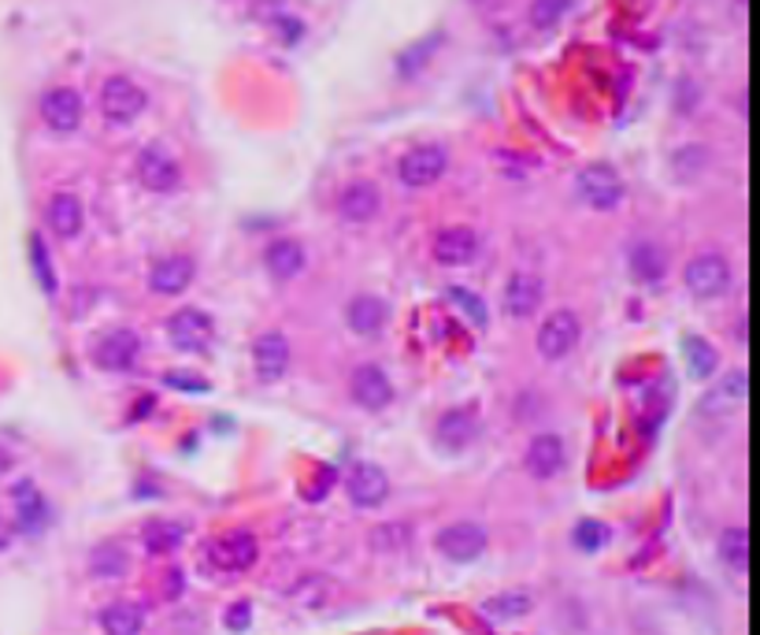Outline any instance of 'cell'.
Segmentation results:
<instances>
[{"label":"cell","instance_id":"obj_1","mask_svg":"<svg viewBox=\"0 0 760 635\" xmlns=\"http://www.w3.org/2000/svg\"><path fill=\"white\" fill-rule=\"evenodd\" d=\"M97 108L108 127H130L145 116L149 90L138 79H130V74H108V79L100 82Z\"/></svg>","mask_w":760,"mask_h":635},{"label":"cell","instance_id":"obj_2","mask_svg":"<svg viewBox=\"0 0 760 635\" xmlns=\"http://www.w3.org/2000/svg\"><path fill=\"white\" fill-rule=\"evenodd\" d=\"M575 193H579V201H583L586 209L616 212L627 198V186H624V179H619V172L613 164L594 161V164H586L583 172L575 175Z\"/></svg>","mask_w":760,"mask_h":635},{"label":"cell","instance_id":"obj_3","mask_svg":"<svg viewBox=\"0 0 760 635\" xmlns=\"http://www.w3.org/2000/svg\"><path fill=\"white\" fill-rule=\"evenodd\" d=\"M446 172H449V153H446V145H438V142L412 145L397 161V179L405 183L408 190H427V186L442 183Z\"/></svg>","mask_w":760,"mask_h":635},{"label":"cell","instance_id":"obj_4","mask_svg":"<svg viewBox=\"0 0 760 635\" xmlns=\"http://www.w3.org/2000/svg\"><path fill=\"white\" fill-rule=\"evenodd\" d=\"M134 175L149 193H175L178 186H182V164H178V156L171 149L159 142H149L142 153H138Z\"/></svg>","mask_w":760,"mask_h":635},{"label":"cell","instance_id":"obj_5","mask_svg":"<svg viewBox=\"0 0 760 635\" xmlns=\"http://www.w3.org/2000/svg\"><path fill=\"white\" fill-rule=\"evenodd\" d=\"M37 111H41V124L52 134H74L86 119V101L74 86H49L37 101Z\"/></svg>","mask_w":760,"mask_h":635},{"label":"cell","instance_id":"obj_6","mask_svg":"<svg viewBox=\"0 0 760 635\" xmlns=\"http://www.w3.org/2000/svg\"><path fill=\"white\" fill-rule=\"evenodd\" d=\"M579 339H583V324H579V316L571 309H557L553 316H546L538 327V353L546 361H560L568 357L571 350L579 345Z\"/></svg>","mask_w":760,"mask_h":635},{"label":"cell","instance_id":"obj_7","mask_svg":"<svg viewBox=\"0 0 760 635\" xmlns=\"http://www.w3.org/2000/svg\"><path fill=\"white\" fill-rule=\"evenodd\" d=\"M435 546H438V554L449 557V562L467 565V562H475V557L486 554V546H490V536H486V528L472 525V520H456V525H449V528L438 531Z\"/></svg>","mask_w":760,"mask_h":635},{"label":"cell","instance_id":"obj_8","mask_svg":"<svg viewBox=\"0 0 760 635\" xmlns=\"http://www.w3.org/2000/svg\"><path fill=\"white\" fill-rule=\"evenodd\" d=\"M682 279H687V291L693 297H720L731 286V264L724 254H698Z\"/></svg>","mask_w":760,"mask_h":635},{"label":"cell","instance_id":"obj_9","mask_svg":"<svg viewBox=\"0 0 760 635\" xmlns=\"http://www.w3.org/2000/svg\"><path fill=\"white\" fill-rule=\"evenodd\" d=\"M382 212V190L368 179H353L337 190V216L345 223H371Z\"/></svg>","mask_w":760,"mask_h":635},{"label":"cell","instance_id":"obj_10","mask_svg":"<svg viewBox=\"0 0 760 635\" xmlns=\"http://www.w3.org/2000/svg\"><path fill=\"white\" fill-rule=\"evenodd\" d=\"M568 465V450H565V438L560 435H534L527 454H523V469H527L534 480H553V475H560Z\"/></svg>","mask_w":760,"mask_h":635},{"label":"cell","instance_id":"obj_11","mask_svg":"<svg viewBox=\"0 0 760 635\" xmlns=\"http://www.w3.org/2000/svg\"><path fill=\"white\" fill-rule=\"evenodd\" d=\"M345 491H349L353 506L375 509V506H382V502L390 498V475L382 472L379 465L360 461V465H353L349 480H345Z\"/></svg>","mask_w":760,"mask_h":635},{"label":"cell","instance_id":"obj_12","mask_svg":"<svg viewBox=\"0 0 760 635\" xmlns=\"http://www.w3.org/2000/svg\"><path fill=\"white\" fill-rule=\"evenodd\" d=\"M260 546L252 531H230V536L215 539L212 543V565H219L223 573H246L257 565Z\"/></svg>","mask_w":760,"mask_h":635},{"label":"cell","instance_id":"obj_13","mask_svg":"<svg viewBox=\"0 0 760 635\" xmlns=\"http://www.w3.org/2000/svg\"><path fill=\"white\" fill-rule=\"evenodd\" d=\"M349 395H353L356 405H364L375 413V409H387L393 401V383L379 364H360L349 379Z\"/></svg>","mask_w":760,"mask_h":635},{"label":"cell","instance_id":"obj_14","mask_svg":"<svg viewBox=\"0 0 760 635\" xmlns=\"http://www.w3.org/2000/svg\"><path fill=\"white\" fill-rule=\"evenodd\" d=\"M212 316L201 309H178L167 320V339H171L178 350H204L212 342Z\"/></svg>","mask_w":760,"mask_h":635},{"label":"cell","instance_id":"obj_15","mask_svg":"<svg viewBox=\"0 0 760 635\" xmlns=\"http://www.w3.org/2000/svg\"><path fill=\"white\" fill-rule=\"evenodd\" d=\"M45 220H49V231L56 238H79L82 227H86V204H82L79 193L60 190V193H52V198H49Z\"/></svg>","mask_w":760,"mask_h":635},{"label":"cell","instance_id":"obj_16","mask_svg":"<svg viewBox=\"0 0 760 635\" xmlns=\"http://www.w3.org/2000/svg\"><path fill=\"white\" fill-rule=\"evenodd\" d=\"M542 297H546V286L534 272H515L509 283H504V313L512 320H527L542 309Z\"/></svg>","mask_w":760,"mask_h":635},{"label":"cell","instance_id":"obj_17","mask_svg":"<svg viewBox=\"0 0 760 635\" xmlns=\"http://www.w3.org/2000/svg\"><path fill=\"white\" fill-rule=\"evenodd\" d=\"M138 353H142V339H138L134 331H127V327H119V331H111L97 342L93 357H97L100 368H108V372H127V368H134Z\"/></svg>","mask_w":760,"mask_h":635},{"label":"cell","instance_id":"obj_18","mask_svg":"<svg viewBox=\"0 0 760 635\" xmlns=\"http://www.w3.org/2000/svg\"><path fill=\"white\" fill-rule=\"evenodd\" d=\"M15 498V531H23V536H37L45 525H49V502H45V494L34 487L31 480H23L19 487L12 491Z\"/></svg>","mask_w":760,"mask_h":635},{"label":"cell","instance_id":"obj_19","mask_svg":"<svg viewBox=\"0 0 760 635\" xmlns=\"http://www.w3.org/2000/svg\"><path fill=\"white\" fill-rule=\"evenodd\" d=\"M193 275H197V264H193V260L182 257V254H175V257L156 260L153 272H149V286H153V294L171 297V294H182L186 286L193 283Z\"/></svg>","mask_w":760,"mask_h":635},{"label":"cell","instance_id":"obj_20","mask_svg":"<svg viewBox=\"0 0 760 635\" xmlns=\"http://www.w3.org/2000/svg\"><path fill=\"white\" fill-rule=\"evenodd\" d=\"M435 260L438 264H472L478 257V235L472 227H446L435 235Z\"/></svg>","mask_w":760,"mask_h":635},{"label":"cell","instance_id":"obj_21","mask_svg":"<svg viewBox=\"0 0 760 635\" xmlns=\"http://www.w3.org/2000/svg\"><path fill=\"white\" fill-rule=\"evenodd\" d=\"M252 368H257L260 379L275 383L278 376H286L289 368V342L278 331L260 334L257 345H252Z\"/></svg>","mask_w":760,"mask_h":635},{"label":"cell","instance_id":"obj_22","mask_svg":"<svg viewBox=\"0 0 760 635\" xmlns=\"http://www.w3.org/2000/svg\"><path fill=\"white\" fill-rule=\"evenodd\" d=\"M305 264H308V257H305V246L297 238H275V242H268V249H264V268L271 272V279H297L305 272Z\"/></svg>","mask_w":760,"mask_h":635},{"label":"cell","instance_id":"obj_23","mask_svg":"<svg viewBox=\"0 0 760 635\" xmlns=\"http://www.w3.org/2000/svg\"><path fill=\"white\" fill-rule=\"evenodd\" d=\"M345 320H349V327L356 334H364V339H371V334H379L382 327H387L390 320V309L382 297L375 294H356L349 302V309H345Z\"/></svg>","mask_w":760,"mask_h":635},{"label":"cell","instance_id":"obj_24","mask_svg":"<svg viewBox=\"0 0 760 635\" xmlns=\"http://www.w3.org/2000/svg\"><path fill=\"white\" fill-rule=\"evenodd\" d=\"M442 45H446V34H442V31L419 37V42H412L408 49L397 52V63H393V68H397V74H401L405 82L419 79V74H424V71L430 68V60H435V52L442 49Z\"/></svg>","mask_w":760,"mask_h":635},{"label":"cell","instance_id":"obj_25","mask_svg":"<svg viewBox=\"0 0 760 635\" xmlns=\"http://www.w3.org/2000/svg\"><path fill=\"white\" fill-rule=\"evenodd\" d=\"M435 432H438V443L449 446V450H464V446L478 435L475 409H449V413L438 420Z\"/></svg>","mask_w":760,"mask_h":635},{"label":"cell","instance_id":"obj_26","mask_svg":"<svg viewBox=\"0 0 760 635\" xmlns=\"http://www.w3.org/2000/svg\"><path fill=\"white\" fill-rule=\"evenodd\" d=\"M627 260H631V275L642 279V283H656V279H664V272H668V254H664V246H656L650 238L634 242Z\"/></svg>","mask_w":760,"mask_h":635},{"label":"cell","instance_id":"obj_27","mask_svg":"<svg viewBox=\"0 0 760 635\" xmlns=\"http://www.w3.org/2000/svg\"><path fill=\"white\" fill-rule=\"evenodd\" d=\"M145 613L134 602H111L100 610V632L105 635H142Z\"/></svg>","mask_w":760,"mask_h":635},{"label":"cell","instance_id":"obj_28","mask_svg":"<svg viewBox=\"0 0 760 635\" xmlns=\"http://www.w3.org/2000/svg\"><path fill=\"white\" fill-rule=\"evenodd\" d=\"M571 8H575V0H531V4H527L531 31H538V34L557 31V26L568 19Z\"/></svg>","mask_w":760,"mask_h":635},{"label":"cell","instance_id":"obj_29","mask_svg":"<svg viewBox=\"0 0 760 635\" xmlns=\"http://www.w3.org/2000/svg\"><path fill=\"white\" fill-rule=\"evenodd\" d=\"M531 605H534V599L527 591H504V595L486 599L483 613H486V618H494V621H520V618H527V613H531Z\"/></svg>","mask_w":760,"mask_h":635},{"label":"cell","instance_id":"obj_30","mask_svg":"<svg viewBox=\"0 0 760 635\" xmlns=\"http://www.w3.org/2000/svg\"><path fill=\"white\" fill-rule=\"evenodd\" d=\"M705 167H709V145L690 142V145H682V149H675V153H672V172L679 175L682 183L698 179Z\"/></svg>","mask_w":760,"mask_h":635},{"label":"cell","instance_id":"obj_31","mask_svg":"<svg viewBox=\"0 0 760 635\" xmlns=\"http://www.w3.org/2000/svg\"><path fill=\"white\" fill-rule=\"evenodd\" d=\"M127 565H130V557H127V550L119 546V543H105V546H97V550H93V557H90L93 576H108V580H116V576H123V573H127Z\"/></svg>","mask_w":760,"mask_h":635},{"label":"cell","instance_id":"obj_32","mask_svg":"<svg viewBox=\"0 0 760 635\" xmlns=\"http://www.w3.org/2000/svg\"><path fill=\"white\" fill-rule=\"evenodd\" d=\"M720 557H724V565H731L735 573H746V565H749L746 528H727L724 536H720Z\"/></svg>","mask_w":760,"mask_h":635},{"label":"cell","instance_id":"obj_33","mask_svg":"<svg viewBox=\"0 0 760 635\" xmlns=\"http://www.w3.org/2000/svg\"><path fill=\"white\" fill-rule=\"evenodd\" d=\"M268 31L275 34V42L278 45H286V49H294V45H301L305 42V34H308V26H305V19L301 15H294L289 8H283L275 19L268 23Z\"/></svg>","mask_w":760,"mask_h":635},{"label":"cell","instance_id":"obj_34","mask_svg":"<svg viewBox=\"0 0 760 635\" xmlns=\"http://www.w3.org/2000/svg\"><path fill=\"white\" fill-rule=\"evenodd\" d=\"M145 550L149 554H171V550L182 543V528L178 525H167V520H153L145 525Z\"/></svg>","mask_w":760,"mask_h":635},{"label":"cell","instance_id":"obj_35","mask_svg":"<svg viewBox=\"0 0 760 635\" xmlns=\"http://www.w3.org/2000/svg\"><path fill=\"white\" fill-rule=\"evenodd\" d=\"M687 361H690V372L698 379H709L720 364V353L716 345L705 342V339H687Z\"/></svg>","mask_w":760,"mask_h":635},{"label":"cell","instance_id":"obj_36","mask_svg":"<svg viewBox=\"0 0 760 635\" xmlns=\"http://www.w3.org/2000/svg\"><path fill=\"white\" fill-rule=\"evenodd\" d=\"M449 302H453L475 327H486V305L478 302L472 291H464V286H449Z\"/></svg>","mask_w":760,"mask_h":635},{"label":"cell","instance_id":"obj_37","mask_svg":"<svg viewBox=\"0 0 760 635\" xmlns=\"http://www.w3.org/2000/svg\"><path fill=\"white\" fill-rule=\"evenodd\" d=\"M605 543H608V528L602 525V520H583V525L575 528V546L586 550V554L602 550Z\"/></svg>","mask_w":760,"mask_h":635},{"label":"cell","instance_id":"obj_38","mask_svg":"<svg viewBox=\"0 0 760 635\" xmlns=\"http://www.w3.org/2000/svg\"><path fill=\"white\" fill-rule=\"evenodd\" d=\"M31 254H34V268H37V279H41L45 294H56V275H52V260L45 257V242L34 235L31 242Z\"/></svg>","mask_w":760,"mask_h":635},{"label":"cell","instance_id":"obj_39","mask_svg":"<svg viewBox=\"0 0 760 635\" xmlns=\"http://www.w3.org/2000/svg\"><path fill=\"white\" fill-rule=\"evenodd\" d=\"M405 543H408V528L405 525H382L371 536V546H379V550H401Z\"/></svg>","mask_w":760,"mask_h":635},{"label":"cell","instance_id":"obj_40","mask_svg":"<svg viewBox=\"0 0 760 635\" xmlns=\"http://www.w3.org/2000/svg\"><path fill=\"white\" fill-rule=\"evenodd\" d=\"M675 97H679V101H675V105H679L682 116H690V111L701 105V90L693 86L690 79H682V82H679V93H675Z\"/></svg>","mask_w":760,"mask_h":635},{"label":"cell","instance_id":"obj_41","mask_svg":"<svg viewBox=\"0 0 760 635\" xmlns=\"http://www.w3.org/2000/svg\"><path fill=\"white\" fill-rule=\"evenodd\" d=\"M164 383H171V387H178V390H209V383H204L201 376H182V372H167Z\"/></svg>","mask_w":760,"mask_h":635},{"label":"cell","instance_id":"obj_42","mask_svg":"<svg viewBox=\"0 0 760 635\" xmlns=\"http://www.w3.org/2000/svg\"><path fill=\"white\" fill-rule=\"evenodd\" d=\"M227 624H230L234 632L246 628V624H249V602H238V605H234V610L227 613Z\"/></svg>","mask_w":760,"mask_h":635},{"label":"cell","instance_id":"obj_43","mask_svg":"<svg viewBox=\"0 0 760 635\" xmlns=\"http://www.w3.org/2000/svg\"><path fill=\"white\" fill-rule=\"evenodd\" d=\"M12 543H15V525L8 517H0V554H4Z\"/></svg>","mask_w":760,"mask_h":635},{"label":"cell","instance_id":"obj_44","mask_svg":"<svg viewBox=\"0 0 760 635\" xmlns=\"http://www.w3.org/2000/svg\"><path fill=\"white\" fill-rule=\"evenodd\" d=\"M4 472H12V454L0 446V475H4Z\"/></svg>","mask_w":760,"mask_h":635},{"label":"cell","instance_id":"obj_45","mask_svg":"<svg viewBox=\"0 0 760 635\" xmlns=\"http://www.w3.org/2000/svg\"><path fill=\"white\" fill-rule=\"evenodd\" d=\"M472 4H486V0H472Z\"/></svg>","mask_w":760,"mask_h":635}]
</instances>
